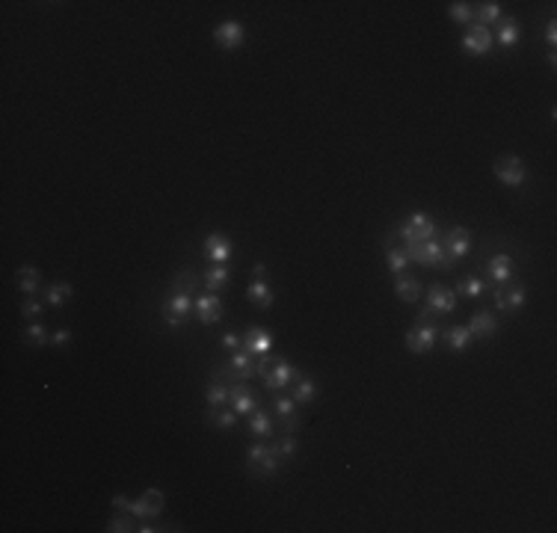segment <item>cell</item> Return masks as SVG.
Masks as SVG:
<instances>
[{"instance_id":"cell-6","label":"cell","mask_w":557,"mask_h":533,"mask_svg":"<svg viewBox=\"0 0 557 533\" xmlns=\"http://www.w3.org/2000/svg\"><path fill=\"white\" fill-rule=\"evenodd\" d=\"M397 234H401L403 243H421V240H430V237H436V222L430 220V213H412Z\"/></svg>"},{"instance_id":"cell-40","label":"cell","mask_w":557,"mask_h":533,"mask_svg":"<svg viewBox=\"0 0 557 533\" xmlns=\"http://www.w3.org/2000/svg\"><path fill=\"white\" fill-rule=\"evenodd\" d=\"M107 530H110V533H128V530H136L134 512H128V516H110V521H107Z\"/></svg>"},{"instance_id":"cell-48","label":"cell","mask_w":557,"mask_h":533,"mask_svg":"<svg viewBox=\"0 0 557 533\" xmlns=\"http://www.w3.org/2000/svg\"><path fill=\"white\" fill-rule=\"evenodd\" d=\"M110 503H113V507H119V510H128V498L125 495H113Z\"/></svg>"},{"instance_id":"cell-46","label":"cell","mask_w":557,"mask_h":533,"mask_svg":"<svg viewBox=\"0 0 557 533\" xmlns=\"http://www.w3.org/2000/svg\"><path fill=\"white\" fill-rule=\"evenodd\" d=\"M223 347H225V350H237V347H241V335L225 332V335H223Z\"/></svg>"},{"instance_id":"cell-5","label":"cell","mask_w":557,"mask_h":533,"mask_svg":"<svg viewBox=\"0 0 557 533\" xmlns=\"http://www.w3.org/2000/svg\"><path fill=\"white\" fill-rule=\"evenodd\" d=\"M492 172L507 187H522L525 181H528V166H525V160L522 157H516V154H507V157H501V160H495Z\"/></svg>"},{"instance_id":"cell-44","label":"cell","mask_w":557,"mask_h":533,"mask_svg":"<svg viewBox=\"0 0 557 533\" xmlns=\"http://www.w3.org/2000/svg\"><path fill=\"white\" fill-rule=\"evenodd\" d=\"M545 42H549V51H554V45H557V21L554 18L545 24Z\"/></svg>"},{"instance_id":"cell-38","label":"cell","mask_w":557,"mask_h":533,"mask_svg":"<svg viewBox=\"0 0 557 533\" xmlns=\"http://www.w3.org/2000/svg\"><path fill=\"white\" fill-rule=\"evenodd\" d=\"M24 341L30 344V347H45V344H51V335H48V329L42 323H33V326H27Z\"/></svg>"},{"instance_id":"cell-20","label":"cell","mask_w":557,"mask_h":533,"mask_svg":"<svg viewBox=\"0 0 557 533\" xmlns=\"http://www.w3.org/2000/svg\"><path fill=\"white\" fill-rule=\"evenodd\" d=\"M439 338L445 341V347L454 350V353H463L474 341L472 332H469V326H451V329H445V335H439Z\"/></svg>"},{"instance_id":"cell-45","label":"cell","mask_w":557,"mask_h":533,"mask_svg":"<svg viewBox=\"0 0 557 533\" xmlns=\"http://www.w3.org/2000/svg\"><path fill=\"white\" fill-rule=\"evenodd\" d=\"M68 341H72V332H68V329H57V332L51 335V344H54V347H65Z\"/></svg>"},{"instance_id":"cell-28","label":"cell","mask_w":557,"mask_h":533,"mask_svg":"<svg viewBox=\"0 0 557 533\" xmlns=\"http://www.w3.org/2000/svg\"><path fill=\"white\" fill-rule=\"evenodd\" d=\"M228 282H232V270H228L225 264L207 266V273H205V288L207 291H223Z\"/></svg>"},{"instance_id":"cell-9","label":"cell","mask_w":557,"mask_h":533,"mask_svg":"<svg viewBox=\"0 0 557 533\" xmlns=\"http://www.w3.org/2000/svg\"><path fill=\"white\" fill-rule=\"evenodd\" d=\"M442 246H445L447 261L454 264L456 258L469 255V249H472V231H469V229H463V225H454V229L442 237Z\"/></svg>"},{"instance_id":"cell-29","label":"cell","mask_w":557,"mask_h":533,"mask_svg":"<svg viewBox=\"0 0 557 533\" xmlns=\"http://www.w3.org/2000/svg\"><path fill=\"white\" fill-rule=\"evenodd\" d=\"M207 424H214L216 430H232L237 424V412H232L228 406H216V409L207 406Z\"/></svg>"},{"instance_id":"cell-30","label":"cell","mask_w":557,"mask_h":533,"mask_svg":"<svg viewBox=\"0 0 557 533\" xmlns=\"http://www.w3.org/2000/svg\"><path fill=\"white\" fill-rule=\"evenodd\" d=\"M522 36V24L516 21V18H504V21L498 24V42L501 48H513L516 42H519Z\"/></svg>"},{"instance_id":"cell-13","label":"cell","mask_w":557,"mask_h":533,"mask_svg":"<svg viewBox=\"0 0 557 533\" xmlns=\"http://www.w3.org/2000/svg\"><path fill=\"white\" fill-rule=\"evenodd\" d=\"M454 305H456V293L451 288H445L439 282L427 288V311H430L433 317L436 314H451Z\"/></svg>"},{"instance_id":"cell-3","label":"cell","mask_w":557,"mask_h":533,"mask_svg":"<svg viewBox=\"0 0 557 533\" xmlns=\"http://www.w3.org/2000/svg\"><path fill=\"white\" fill-rule=\"evenodd\" d=\"M439 326H436L433 320H427V323H415L409 332H406V350L409 353H415V355H424V353H430L433 347H436V341H439Z\"/></svg>"},{"instance_id":"cell-35","label":"cell","mask_w":557,"mask_h":533,"mask_svg":"<svg viewBox=\"0 0 557 533\" xmlns=\"http://www.w3.org/2000/svg\"><path fill=\"white\" fill-rule=\"evenodd\" d=\"M211 379H216V382H225V385H241V382H246L241 373H237L234 368H232V362H220V364H214L211 368Z\"/></svg>"},{"instance_id":"cell-8","label":"cell","mask_w":557,"mask_h":533,"mask_svg":"<svg viewBox=\"0 0 557 533\" xmlns=\"http://www.w3.org/2000/svg\"><path fill=\"white\" fill-rule=\"evenodd\" d=\"M232 252H234V243H232V237L228 234H223V231H211L205 237V246H202V255L207 261H214V264H225L228 258H232Z\"/></svg>"},{"instance_id":"cell-26","label":"cell","mask_w":557,"mask_h":533,"mask_svg":"<svg viewBox=\"0 0 557 533\" xmlns=\"http://www.w3.org/2000/svg\"><path fill=\"white\" fill-rule=\"evenodd\" d=\"M246 300L258 309H270L273 305V291L267 282H250V288H246Z\"/></svg>"},{"instance_id":"cell-22","label":"cell","mask_w":557,"mask_h":533,"mask_svg":"<svg viewBox=\"0 0 557 533\" xmlns=\"http://www.w3.org/2000/svg\"><path fill=\"white\" fill-rule=\"evenodd\" d=\"M314 394H317L314 379H312V377H303V373H296V377H294V394H291L296 406H305V403H312Z\"/></svg>"},{"instance_id":"cell-2","label":"cell","mask_w":557,"mask_h":533,"mask_svg":"<svg viewBox=\"0 0 557 533\" xmlns=\"http://www.w3.org/2000/svg\"><path fill=\"white\" fill-rule=\"evenodd\" d=\"M406 258L415 261V264H424V266H433V270H439V266H445V270H451V261H447L445 255V246H442V237L436 234L430 237V240H421V243H406L403 246Z\"/></svg>"},{"instance_id":"cell-11","label":"cell","mask_w":557,"mask_h":533,"mask_svg":"<svg viewBox=\"0 0 557 533\" xmlns=\"http://www.w3.org/2000/svg\"><path fill=\"white\" fill-rule=\"evenodd\" d=\"M273 409H276V418L278 424H282V432H296V427H300V412H296V403L294 397H285L282 391H276L273 397Z\"/></svg>"},{"instance_id":"cell-36","label":"cell","mask_w":557,"mask_h":533,"mask_svg":"<svg viewBox=\"0 0 557 533\" xmlns=\"http://www.w3.org/2000/svg\"><path fill=\"white\" fill-rule=\"evenodd\" d=\"M447 15H451V21L469 27V24L474 21V6L465 3V0H454V3L447 6Z\"/></svg>"},{"instance_id":"cell-16","label":"cell","mask_w":557,"mask_h":533,"mask_svg":"<svg viewBox=\"0 0 557 533\" xmlns=\"http://www.w3.org/2000/svg\"><path fill=\"white\" fill-rule=\"evenodd\" d=\"M228 406H232L237 415H246V418H250V415H252L258 406H261V400H258L255 394L241 382V385H232V394H228Z\"/></svg>"},{"instance_id":"cell-21","label":"cell","mask_w":557,"mask_h":533,"mask_svg":"<svg viewBox=\"0 0 557 533\" xmlns=\"http://www.w3.org/2000/svg\"><path fill=\"white\" fill-rule=\"evenodd\" d=\"M394 293L401 296L403 302H418L421 300V282L415 275H397L394 279Z\"/></svg>"},{"instance_id":"cell-25","label":"cell","mask_w":557,"mask_h":533,"mask_svg":"<svg viewBox=\"0 0 557 533\" xmlns=\"http://www.w3.org/2000/svg\"><path fill=\"white\" fill-rule=\"evenodd\" d=\"M498 21H501V3L486 0V3H477L474 6V24L489 27V24H498Z\"/></svg>"},{"instance_id":"cell-37","label":"cell","mask_w":557,"mask_h":533,"mask_svg":"<svg viewBox=\"0 0 557 533\" xmlns=\"http://www.w3.org/2000/svg\"><path fill=\"white\" fill-rule=\"evenodd\" d=\"M196 288H199V275L193 270H181V273L172 275V291L175 293H190Z\"/></svg>"},{"instance_id":"cell-43","label":"cell","mask_w":557,"mask_h":533,"mask_svg":"<svg viewBox=\"0 0 557 533\" xmlns=\"http://www.w3.org/2000/svg\"><path fill=\"white\" fill-rule=\"evenodd\" d=\"M21 314H24V317H30V320L39 317V314H42V302H36V300H24V302H21Z\"/></svg>"},{"instance_id":"cell-1","label":"cell","mask_w":557,"mask_h":533,"mask_svg":"<svg viewBox=\"0 0 557 533\" xmlns=\"http://www.w3.org/2000/svg\"><path fill=\"white\" fill-rule=\"evenodd\" d=\"M282 450H278V441H255L250 450H246V466H250V474H258V477H273V474L282 468Z\"/></svg>"},{"instance_id":"cell-17","label":"cell","mask_w":557,"mask_h":533,"mask_svg":"<svg viewBox=\"0 0 557 533\" xmlns=\"http://www.w3.org/2000/svg\"><path fill=\"white\" fill-rule=\"evenodd\" d=\"M469 332L477 341H489L498 332V317L492 311H474V317L469 320Z\"/></svg>"},{"instance_id":"cell-12","label":"cell","mask_w":557,"mask_h":533,"mask_svg":"<svg viewBox=\"0 0 557 533\" xmlns=\"http://www.w3.org/2000/svg\"><path fill=\"white\" fill-rule=\"evenodd\" d=\"M243 39H246V30L241 21H223L214 30V42H216V48H223V51H237V48L243 45Z\"/></svg>"},{"instance_id":"cell-18","label":"cell","mask_w":557,"mask_h":533,"mask_svg":"<svg viewBox=\"0 0 557 533\" xmlns=\"http://www.w3.org/2000/svg\"><path fill=\"white\" fill-rule=\"evenodd\" d=\"M294 377H296V370L287 364L285 359H276V364H273V370L264 377V388L267 391H282V388H287V385L294 382Z\"/></svg>"},{"instance_id":"cell-47","label":"cell","mask_w":557,"mask_h":533,"mask_svg":"<svg viewBox=\"0 0 557 533\" xmlns=\"http://www.w3.org/2000/svg\"><path fill=\"white\" fill-rule=\"evenodd\" d=\"M252 282H267V264L258 261V264L252 266Z\"/></svg>"},{"instance_id":"cell-33","label":"cell","mask_w":557,"mask_h":533,"mask_svg":"<svg viewBox=\"0 0 557 533\" xmlns=\"http://www.w3.org/2000/svg\"><path fill=\"white\" fill-rule=\"evenodd\" d=\"M486 291H489V284L474 279V275H463L460 282H456V291L454 293H463V296H472V300H477V296H483Z\"/></svg>"},{"instance_id":"cell-42","label":"cell","mask_w":557,"mask_h":533,"mask_svg":"<svg viewBox=\"0 0 557 533\" xmlns=\"http://www.w3.org/2000/svg\"><path fill=\"white\" fill-rule=\"evenodd\" d=\"M273 364H276V359H270V355H267V353H261V355H258V359H255V373L264 379L267 373L273 370Z\"/></svg>"},{"instance_id":"cell-24","label":"cell","mask_w":557,"mask_h":533,"mask_svg":"<svg viewBox=\"0 0 557 533\" xmlns=\"http://www.w3.org/2000/svg\"><path fill=\"white\" fill-rule=\"evenodd\" d=\"M15 282H18V291L30 296V293H36V291H39V284H42V275H39V270H36V266L24 264V266H18V273H15Z\"/></svg>"},{"instance_id":"cell-34","label":"cell","mask_w":557,"mask_h":533,"mask_svg":"<svg viewBox=\"0 0 557 533\" xmlns=\"http://www.w3.org/2000/svg\"><path fill=\"white\" fill-rule=\"evenodd\" d=\"M228 362H232V368L241 373L243 379H252V377H255V355H250L246 350H237Z\"/></svg>"},{"instance_id":"cell-27","label":"cell","mask_w":557,"mask_h":533,"mask_svg":"<svg viewBox=\"0 0 557 533\" xmlns=\"http://www.w3.org/2000/svg\"><path fill=\"white\" fill-rule=\"evenodd\" d=\"M228 394H232V385L211 379V382H207V388H205V400H207V406H211V409L228 406Z\"/></svg>"},{"instance_id":"cell-15","label":"cell","mask_w":557,"mask_h":533,"mask_svg":"<svg viewBox=\"0 0 557 533\" xmlns=\"http://www.w3.org/2000/svg\"><path fill=\"white\" fill-rule=\"evenodd\" d=\"M196 317H199V323H205V326L220 323L223 320L220 296H216V293H202V296H199V300H196Z\"/></svg>"},{"instance_id":"cell-19","label":"cell","mask_w":557,"mask_h":533,"mask_svg":"<svg viewBox=\"0 0 557 533\" xmlns=\"http://www.w3.org/2000/svg\"><path fill=\"white\" fill-rule=\"evenodd\" d=\"M486 270H489L492 284L510 282L513 279V258H510V255H492L489 264H486Z\"/></svg>"},{"instance_id":"cell-14","label":"cell","mask_w":557,"mask_h":533,"mask_svg":"<svg viewBox=\"0 0 557 533\" xmlns=\"http://www.w3.org/2000/svg\"><path fill=\"white\" fill-rule=\"evenodd\" d=\"M273 347V332L270 329H264V326H250V329L243 332V350L250 353V355H261V353H267Z\"/></svg>"},{"instance_id":"cell-31","label":"cell","mask_w":557,"mask_h":533,"mask_svg":"<svg viewBox=\"0 0 557 533\" xmlns=\"http://www.w3.org/2000/svg\"><path fill=\"white\" fill-rule=\"evenodd\" d=\"M72 284L68 282H54V284H48V291H45V300H48V305H54V309H59V305H65L68 300H72Z\"/></svg>"},{"instance_id":"cell-4","label":"cell","mask_w":557,"mask_h":533,"mask_svg":"<svg viewBox=\"0 0 557 533\" xmlns=\"http://www.w3.org/2000/svg\"><path fill=\"white\" fill-rule=\"evenodd\" d=\"M492 296H495V309L498 311H522L525 300H528V291H525L522 282H501L492 288Z\"/></svg>"},{"instance_id":"cell-23","label":"cell","mask_w":557,"mask_h":533,"mask_svg":"<svg viewBox=\"0 0 557 533\" xmlns=\"http://www.w3.org/2000/svg\"><path fill=\"white\" fill-rule=\"evenodd\" d=\"M250 432L255 439H273L276 436V427H273V418L261 409H255L250 415Z\"/></svg>"},{"instance_id":"cell-39","label":"cell","mask_w":557,"mask_h":533,"mask_svg":"<svg viewBox=\"0 0 557 533\" xmlns=\"http://www.w3.org/2000/svg\"><path fill=\"white\" fill-rule=\"evenodd\" d=\"M385 261H389V270L394 275H401L406 270V264H409V258H406L403 249H394V246H385Z\"/></svg>"},{"instance_id":"cell-7","label":"cell","mask_w":557,"mask_h":533,"mask_svg":"<svg viewBox=\"0 0 557 533\" xmlns=\"http://www.w3.org/2000/svg\"><path fill=\"white\" fill-rule=\"evenodd\" d=\"M190 296L187 293H172L169 300L163 302V323L172 326V329H178V326H184L187 320H190Z\"/></svg>"},{"instance_id":"cell-10","label":"cell","mask_w":557,"mask_h":533,"mask_svg":"<svg viewBox=\"0 0 557 533\" xmlns=\"http://www.w3.org/2000/svg\"><path fill=\"white\" fill-rule=\"evenodd\" d=\"M489 48H492L489 27L469 24V30H465V36H463V51L469 56H483V54H489Z\"/></svg>"},{"instance_id":"cell-41","label":"cell","mask_w":557,"mask_h":533,"mask_svg":"<svg viewBox=\"0 0 557 533\" xmlns=\"http://www.w3.org/2000/svg\"><path fill=\"white\" fill-rule=\"evenodd\" d=\"M278 450H282V457L287 459V457H294V453H296V439L291 436V432H278Z\"/></svg>"},{"instance_id":"cell-32","label":"cell","mask_w":557,"mask_h":533,"mask_svg":"<svg viewBox=\"0 0 557 533\" xmlns=\"http://www.w3.org/2000/svg\"><path fill=\"white\" fill-rule=\"evenodd\" d=\"M139 501H143V507H145V519H154V516H161L166 498H163L161 489H145L143 495H139Z\"/></svg>"}]
</instances>
